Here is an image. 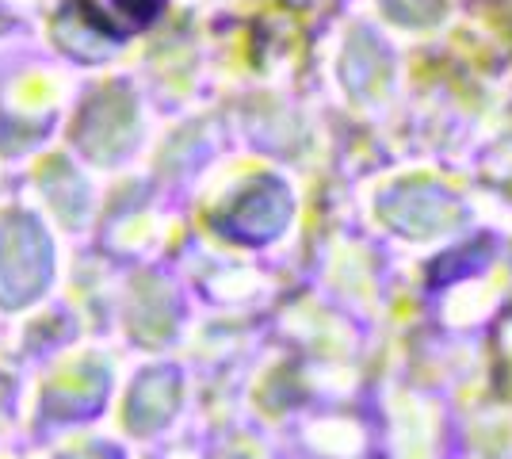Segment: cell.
Wrapping results in <instances>:
<instances>
[{
	"mask_svg": "<svg viewBox=\"0 0 512 459\" xmlns=\"http://www.w3.org/2000/svg\"><path fill=\"white\" fill-rule=\"evenodd\" d=\"M165 0H77V8L85 12V20L104 31L111 39H127L138 35L153 23Z\"/></svg>",
	"mask_w": 512,
	"mask_h": 459,
	"instance_id": "obj_1",
	"label": "cell"
}]
</instances>
